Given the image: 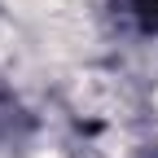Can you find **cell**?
<instances>
[{"instance_id": "6da1fadb", "label": "cell", "mask_w": 158, "mask_h": 158, "mask_svg": "<svg viewBox=\"0 0 158 158\" xmlns=\"http://www.w3.org/2000/svg\"><path fill=\"white\" fill-rule=\"evenodd\" d=\"M40 158H57V154H40Z\"/></svg>"}]
</instances>
